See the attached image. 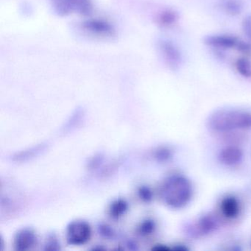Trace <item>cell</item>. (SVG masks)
Wrapping results in <instances>:
<instances>
[{"label":"cell","mask_w":251,"mask_h":251,"mask_svg":"<svg viewBox=\"0 0 251 251\" xmlns=\"http://www.w3.org/2000/svg\"><path fill=\"white\" fill-rule=\"evenodd\" d=\"M193 189L190 180L183 176L175 175L167 177L161 186V196L166 205L174 209L186 206L192 198Z\"/></svg>","instance_id":"6da1fadb"},{"label":"cell","mask_w":251,"mask_h":251,"mask_svg":"<svg viewBox=\"0 0 251 251\" xmlns=\"http://www.w3.org/2000/svg\"><path fill=\"white\" fill-rule=\"evenodd\" d=\"M208 127L216 132H229L251 128V112L242 110H219L207 121Z\"/></svg>","instance_id":"7a4b0ae2"},{"label":"cell","mask_w":251,"mask_h":251,"mask_svg":"<svg viewBox=\"0 0 251 251\" xmlns=\"http://www.w3.org/2000/svg\"><path fill=\"white\" fill-rule=\"evenodd\" d=\"M51 2L55 12L60 16L89 15L93 9L91 0H51Z\"/></svg>","instance_id":"3957f363"},{"label":"cell","mask_w":251,"mask_h":251,"mask_svg":"<svg viewBox=\"0 0 251 251\" xmlns=\"http://www.w3.org/2000/svg\"><path fill=\"white\" fill-rule=\"evenodd\" d=\"M92 236V228L89 223L83 220L71 222L66 230L67 242L72 245H83L89 242Z\"/></svg>","instance_id":"277c9868"},{"label":"cell","mask_w":251,"mask_h":251,"mask_svg":"<svg viewBox=\"0 0 251 251\" xmlns=\"http://www.w3.org/2000/svg\"><path fill=\"white\" fill-rule=\"evenodd\" d=\"M204 42L207 46L214 49L236 50L239 51L242 45V41L237 38L229 35H212L205 38Z\"/></svg>","instance_id":"5b68a950"},{"label":"cell","mask_w":251,"mask_h":251,"mask_svg":"<svg viewBox=\"0 0 251 251\" xmlns=\"http://www.w3.org/2000/svg\"><path fill=\"white\" fill-rule=\"evenodd\" d=\"M82 29L86 32L99 37H111L115 33L114 27L102 20H88L82 23Z\"/></svg>","instance_id":"8992f818"},{"label":"cell","mask_w":251,"mask_h":251,"mask_svg":"<svg viewBox=\"0 0 251 251\" xmlns=\"http://www.w3.org/2000/svg\"><path fill=\"white\" fill-rule=\"evenodd\" d=\"M159 50L163 58L170 68L176 70L180 67L181 54L175 44L170 41L161 40L159 42Z\"/></svg>","instance_id":"52a82bcc"},{"label":"cell","mask_w":251,"mask_h":251,"mask_svg":"<svg viewBox=\"0 0 251 251\" xmlns=\"http://www.w3.org/2000/svg\"><path fill=\"white\" fill-rule=\"evenodd\" d=\"M37 244V236L31 229L24 228L19 230L14 237V246L17 251H28Z\"/></svg>","instance_id":"ba28073f"},{"label":"cell","mask_w":251,"mask_h":251,"mask_svg":"<svg viewBox=\"0 0 251 251\" xmlns=\"http://www.w3.org/2000/svg\"><path fill=\"white\" fill-rule=\"evenodd\" d=\"M243 158V152L237 147L230 146L223 148L219 152L218 159L226 166H234L239 164Z\"/></svg>","instance_id":"9c48e42d"},{"label":"cell","mask_w":251,"mask_h":251,"mask_svg":"<svg viewBox=\"0 0 251 251\" xmlns=\"http://www.w3.org/2000/svg\"><path fill=\"white\" fill-rule=\"evenodd\" d=\"M218 222L217 219L211 214H205L198 220L195 226L193 234L196 236H203L209 234L217 229Z\"/></svg>","instance_id":"30bf717a"},{"label":"cell","mask_w":251,"mask_h":251,"mask_svg":"<svg viewBox=\"0 0 251 251\" xmlns=\"http://www.w3.org/2000/svg\"><path fill=\"white\" fill-rule=\"evenodd\" d=\"M222 213L228 219L236 218L239 215L240 205L239 201L233 196H227L223 198L220 204Z\"/></svg>","instance_id":"8fae6325"},{"label":"cell","mask_w":251,"mask_h":251,"mask_svg":"<svg viewBox=\"0 0 251 251\" xmlns=\"http://www.w3.org/2000/svg\"><path fill=\"white\" fill-rule=\"evenodd\" d=\"M45 148H46V145H37V146L27 150V151H23L16 154L14 156V160L16 161H27V160L34 158L35 156L39 155L40 152H43Z\"/></svg>","instance_id":"7c38bea8"},{"label":"cell","mask_w":251,"mask_h":251,"mask_svg":"<svg viewBox=\"0 0 251 251\" xmlns=\"http://www.w3.org/2000/svg\"><path fill=\"white\" fill-rule=\"evenodd\" d=\"M128 209V203L123 199L114 201L110 205L109 214L113 218H120Z\"/></svg>","instance_id":"4fadbf2b"},{"label":"cell","mask_w":251,"mask_h":251,"mask_svg":"<svg viewBox=\"0 0 251 251\" xmlns=\"http://www.w3.org/2000/svg\"><path fill=\"white\" fill-rule=\"evenodd\" d=\"M178 20V14L173 10H166L160 14L158 23L164 27H169L176 24Z\"/></svg>","instance_id":"5bb4252c"},{"label":"cell","mask_w":251,"mask_h":251,"mask_svg":"<svg viewBox=\"0 0 251 251\" xmlns=\"http://www.w3.org/2000/svg\"><path fill=\"white\" fill-rule=\"evenodd\" d=\"M235 68L242 77H251V62L245 58H239L235 62Z\"/></svg>","instance_id":"9a60e30c"},{"label":"cell","mask_w":251,"mask_h":251,"mask_svg":"<svg viewBox=\"0 0 251 251\" xmlns=\"http://www.w3.org/2000/svg\"><path fill=\"white\" fill-rule=\"evenodd\" d=\"M155 229V223L153 220H147L140 225L139 232L142 236H148L153 233Z\"/></svg>","instance_id":"2e32d148"},{"label":"cell","mask_w":251,"mask_h":251,"mask_svg":"<svg viewBox=\"0 0 251 251\" xmlns=\"http://www.w3.org/2000/svg\"><path fill=\"white\" fill-rule=\"evenodd\" d=\"M155 159L160 162H165L172 158V152L167 148H158L154 154Z\"/></svg>","instance_id":"e0dca14e"},{"label":"cell","mask_w":251,"mask_h":251,"mask_svg":"<svg viewBox=\"0 0 251 251\" xmlns=\"http://www.w3.org/2000/svg\"><path fill=\"white\" fill-rule=\"evenodd\" d=\"M223 8L227 12L237 14L240 12V5L236 0H223Z\"/></svg>","instance_id":"ac0fdd59"},{"label":"cell","mask_w":251,"mask_h":251,"mask_svg":"<svg viewBox=\"0 0 251 251\" xmlns=\"http://www.w3.org/2000/svg\"><path fill=\"white\" fill-rule=\"evenodd\" d=\"M139 192V198L144 202H149L152 201L153 195H152V191H151L149 187L142 186V187L139 188V192Z\"/></svg>","instance_id":"d6986e66"},{"label":"cell","mask_w":251,"mask_h":251,"mask_svg":"<svg viewBox=\"0 0 251 251\" xmlns=\"http://www.w3.org/2000/svg\"><path fill=\"white\" fill-rule=\"evenodd\" d=\"M58 245H58L56 238L52 236L47 240L46 245H45V246H46L45 250H48V251H49V250H50V251H56V250L59 249Z\"/></svg>","instance_id":"ffe728a7"},{"label":"cell","mask_w":251,"mask_h":251,"mask_svg":"<svg viewBox=\"0 0 251 251\" xmlns=\"http://www.w3.org/2000/svg\"><path fill=\"white\" fill-rule=\"evenodd\" d=\"M243 30L247 37L251 40V17H248L243 21Z\"/></svg>","instance_id":"44dd1931"},{"label":"cell","mask_w":251,"mask_h":251,"mask_svg":"<svg viewBox=\"0 0 251 251\" xmlns=\"http://www.w3.org/2000/svg\"><path fill=\"white\" fill-rule=\"evenodd\" d=\"M99 231L100 234L105 238L112 237L113 235H114L112 229L107 225H102V226H100Z\"/></svg>","instance_id":"7402d4cb"}]
</instances>
